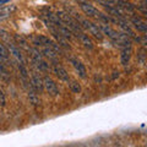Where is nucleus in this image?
Here are the masks:
<instances>
[{
	"label": "nucleus",
	"instance_id": "17",
	"mask_svg": "<svg viewBox=\"0 0 147 147\" xmlns=\"http://www.w3.org/2000/svg\"><path fill=\"white\" fill-rule=\"evenodd\" d=\"M0 55H1L3 58H5V59L9 58V52H7V49L4 47L3 43H0Z\"/></svg>",
	"mask_w": 147,
	"mask_h": 147
},
{
	"label": "nucleus",
	"instance_id": "8",
	"mask_svg": "<svg viewBox=\"0 0 147 147\" xmlns=\"http://www.w3.org/2000/svg\"><path fill=\"white\" fill-rule=\"evenodd\" d=\"M131 54H132V48L130 44L127 45H124V48L121 50V54H120V61L124 66L127 65L129 61H130V58H131Z\"/></svg>",
	"mask_w": 147,
	"mask_h": 147
},
{
	"label": "nucleus",
	"instance_id": "18",
	"mask_svg": "<svg viewBox=\"0 0 147 147\" xmlns=\"http://www.w3.org/2000/svg\"><path fill=\"white\" fill-rule=\"evenodd\" d=\"M5 103H6V100H5V96H4L3 91L0 90V107H4V105H5Z\"/></svg>",
	"mask_w": 147,
	"mask_h": 147
},
{
	"label": "nucleus",
	"instance_id": "4",
	"mask_svg": "<svg viewBox=\"0 0 147 147\" xmlns=\"http://www.w3.org/2000/svg\"><path fill=\"white\" fill-rule=\"evenodd\" d=\"M53 72L55 74V76H57L59 80L65 81V82L70 81V76H69L67 71H66L65 69H64L59 63H54V64H53Z\"/></svg>",
	"mask_w": 147,
	"mask_h": 147
},
{
	"label": "nucleus",
	"instance_id": "1",
	"mask_svg": "<svg viewBox=\"0 0 147 147\" xmlns=\"http://www.w3.org/2000/svg\"><path fill=\"white\" fill-rule=\"evenodd\" d=\"M80 7H81V10L84 11L88 17L100 18V20H103V21H105V22H108V21H109V18H108L107 16L103 15V13H100V12L97 10V9L93 7V6H92L91 4H88V3L81 1V3H80Z\"/></svg>",
	"mask_w": 147,
	"mask_h": 147
},
{
	"label": "nucleus",
	"instance_id": "7",
	"mask_svg": "<svg viewBox=\"0 0 147 147\" xmlns=\"http://www.w3.org/2000/svg\"><path fill=\"white\" fill-rule=\"evenodd\" d=\"M37 37H38V39L40 42V45H47V47L52 48L54 52L60 53V47H59V45L57 44V42H54L53 39H50V38H48V37H45V36H37Z\"/></svg>",
	"mask_w": 147,
	"mask_h": 147
},
{
	"label": "nucleus",
	"instance_id": "13",
	"mask_svg": "<svg viewBox=\"0 0 147 147\" xmlns=\"http://www.w3.org/2000/svg\"><path fill=\"white\" fill-rule=\"evenodd\" d=\"M132 22H134L135 28L137 31H140V32H147V24H146V22L139 20V18H134Z\"/></svg>",
	"mask_w": 147,
	"mask_h": 147
},
{
	"label": "nucleus",
	"instance_id": "15",
	"mask_svg": "<svg viewBox=\"0 0 147 147\" xmlns=\"http://www.w3.org/2000/svg\"><path fill=\"white\" fill-rule=\"evenodd\" d=\"M28 98H30V102L34 105V107H37V105L39 104V98H38V94H37V92L33 90V88H31L30 91V93H28Z\"/></svg>",
	"mask_w": 147,
	"mask_h": 147
},
{
	"label": "nucleus",
	"instance_id": "3",
	"mask_svg": "<svg viewBox=\"0 0 147 147\" xmlns=\"http://www.w3.org/2000/svg\"><path fill=\"white\" fill-rule=\"evenodd\" d=\"M43 86H44V90L47 91V93L52 97H55V96L59 94V88L57 84L50 79L49 76H44L43 77Z\"/></svg>",
	"mask_w": 147,
	"mask_h": 147
},
{
	"label": "nucleus",
	"instance_id": "16",
	"mask_svg": "<svg viewBox=\"0 0 147 147\" xmlns=\"http://www.w3.org/2000/svg\"><path fill=\"white\" fill-rule=\"evenodd\" d=\"M0 37L5 40L6 43H10L11 42V39H10V34L7 33L6 31H4V30H0Z\"/></svg>",
	"mask_w": 147,
	"mask_h": 147
},
{
	"label": "nucleus",
	"instance_id": "9",
	"mask_svg": "<svg viewBox=\"0 0 147 147\" xmlns=\"http://www.w3.org/2000/svg\"><path fill=\"white\" fill-rule=\"evenodd\" d=\"M70 61H71V64H72V66L75 67L76 72L79 74V76L81 77V79H85L87 72H86V67H85L84 64H82L81 61H79L77 59H75V58H70Z\"/></svg>",
	"mask_w": 147,
	"mask_h": 147
},
{
	"label": "nucleus",
	"instance_id": "12",
	"mask_svg": "<svg viewBox=\"0 0 147 147\" xmlns=\"http://www.w3.org/2000/svg\"><path fill=\"white\" fill-rule=\"evenodd\" d=\"M13 39H15V42L17 43V47H20V48H24L26 50H30V47L27 44V40L24 38L22 36H18V34H15L13 36Z\"/></svg>",
	"mask_w": 147,
	"mask_h": 147
},
{
	"label": "nucleus",
	"instance_id": "11",
	"mask_svg": "<svg viewBox=\"0 0 147 147\" xmlns=\"http://www.w3.org/2000/svg\"><path fill=\"white\" fill-rule=\"evenodd\" d=\"M39 48L42 49V54H44V57L52 59V60H55V59H57V55L58 54H57V52H54L52 48L47 47V45H40Z\"/></svg>",
	"mask_w": 147,
	"mask_h": 147
},
{
	"label": "nucleus",
	"instance_id": "19",
	"mask_svg": "<svg viewBox=\"0 0 147 147\" xmlns=\"http://www.w3.org/2000/svg\"><path fill=\"white\" fill-rule=\"evenodd\" d=\"M9 1H10V0H0V4L3 5V4H6V3H9Z\"/></svg>",
	"mask_w": 147,
	"mask_h": 147
},
{
	"label": "nucleus",
	"instance_id": "2",
	"mask_svg": "<svg viewBox=\"0 0 147 147\" xmlns=\"http://www.w3.org/2000/svg\"><path fill=\"white\" fill-rule=\"evenodd\" d=\"M79 20L82 24V27L88 31L94 38H97L98 40L103 39V32H102V30H100V27L98 25H96V24H93V22H91L88 20H84V18H79Z\"/></svg>",
	"mask_w": 147,
	"mask_h": 147
},
{
	"label": "nucleus",
	"instance_id": "5",
	"mask_svg": "<svg viewBox=\"0 0 147 147\" xmlns=\"http://www.w3.org/2000/svg\"><path fill=\"white\" fill-rule=\"evenodd\" d=\"M31 87L36 92H42L44 86H43V79L38 75V72H32L31 75Z\"/></svg>",
	"mask_w": 147,
	"mask_h": 147
},
{
	"label": "nucleus",
	"instance_id": "20",
	"mask_svg": "<svg viewBox=\"0 0 147 147\" xmlns=\"http://www.w3.org/2000/svg\"><path fill=\"white\" fill-rule=\"evenodd\" d=\"M0 5H1V4H0Z\"/></svg>",
	"mask_w": 147,
	"mask_h": 147
},
{
	"label": "nucleus",
	"instance_id": "14",
	"mask_svg": "<svg viewBox=\"0 0 147 147\" xmlns=\"http://www.w3.org/2000/svg\"><path fill=\"white\" fill-rule=\"evenodd\" d=\"M67 85H69V88H70L71 92H74V93H80V92H81V85L77 81L70 80L67 82Z\"/></svg>",
	"mask_w": 147,
	"mask_h": 147
},
{
	"label": "nucleus",
	"instance_id": "10",
	"mask_svg": "<svg viewBox=\"0 0 147 147\" xmlns=\"http://www.w3.org/2000/svg\"><path fill=\"white\" fill-rule=\"evenodd\" d=\"M76 36L79 37V39L81 40V43L84 44L86 48H88V49H92V48H93V43H92V40L88 38V36H87L84 31L79 32V33H76Z\"/></svg>",
	"mask_w": 147,
	"mask_h": 147
},
{
	"label": "nucleus",
	"instance_id": "6",
	"mask_svg": "<svg viewBox=\"0 0 147 147\" xmlns=\"http://www.w3.org/2000/svg\"><path fill=\"white\" fill-rule=\"evenodd\" d=\"M7 48L10 50V53L12 54V57L16 59L18 64H22V65H25V59H24V55H22L21 50H20V47H17L15 45V43H7Z\"/></svg>",
	"mask_w": 147,
	"mask_h": 147
}]
</instances>
